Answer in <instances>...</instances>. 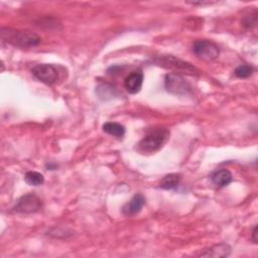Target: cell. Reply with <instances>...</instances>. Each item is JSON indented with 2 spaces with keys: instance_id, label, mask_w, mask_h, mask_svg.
Returning <instances> with one entry per match:
<instances>
[{
  "instance_id": "cell-14",
  "label": "cell",
  "mask_w": 258,
  "mask_h": 258,
  "mask_svg": "<svg viewBox=\"0 0 258 258\" xmlns=\"http://www.w3.org/2000/svg\"><path fill=\"white\" fill-rule=\"evenodd\" d=\"M24 181L29 186L37 187L45 183V178L37 171H28L24 176Z\"/></svg>"
},
{
  "instance_id": "cell-11",
  "label": "cell",
  "mask_w": 258,
  "mask_h": 258,
  "mask_svg": "<svg viewBox=\"0 0 258 258\" xmlns=\"http://www.w3.org/2000/svg\"><path fill=\"white\" fill-rule=\"evenodd\" d=\"M102 128L104 132L117 138H122L125 134V127L117 122H106Z\"/></svg>"
},
{
  "instance_id": "cell-13",
  "label": "cell",
  "mask_w": 258,
  "mask_h": 258,
  "mask_svg": "<svg viewBox=\"0 0 258 258\" xmlns=\"http://www.w3.org/2000/svg\"><path fill=\"white\" fill-rule=\"evenodd\" d=\"M96 89H97L96 93L98 94L99 98L102 100L112 99L116 94L115 88L112 87V86L109 84H101Z\"/></svg>"
},
{
  "instance_id": "cell-4",
  "label": "cell",
  "mask_w": 258,
  "mask_h": 258,
  "mask_svg": "<svg viewBox=\"0 0 258 258\" xmlns=\"http://www.w3.org/2000/svg\"><path fill=\"white\" fill-rule=\"evenodd\" d=\"M194 54L205 61H214L220 55L219 47L215 42L207 39H200L194 42L193 45Z\"/></svg>"
},
{
  "instance_id": "cell-1",
  "label": "cell",
  "mask_w": 258,
  "mask_h": 258,
  "mask_svg": "<svg viewBox=\"0 0 258 258\" xmlns=\"http://www.w3.org/2000/svg\"><path fill=\"white\" fill-rule=\"evenodd\" d=\"M170 132L166 128H155L150 130L137 144L141 153H154L158 151L169 139Z\"/></svg>"
},
{
  "instance_id": "cell-17",
  "label": "cell",
  "mask_w": 258,
  "mask_h": 258,
  "mask_svg": "<svg viewBox=\"0 0 258 258\" xmlns=\"http://www.w3.org/2000/svg\"><path fill=\"white\" fill-rule=\"evenodd\" d=\"M252 240L254 243H257L258 242V238H257V226L254 227L253 229V232H252Z\"/></svg>"
},
{
  "instance_id": "cell-3",
  "label": "cell",
  "mask_w": 258,
  "mask_h": 258,
  "mask_svg": "<svg viewBox=\"0 0 258 258\" xmlns=\"http://www.w3.org/2000/svg\"><path fill=\"white\" fill-rule=\"evenodd\" d=\"M164 87L167 92L175 95H187L192 90L190 83L177 73H169L165 76Z\"/></svg>"
},
{
  "instance_id": "cell-15",
  "label": "cell",
  "mask_w": 258,
  "mask_h": 258,
  "mask_svg": "<svg viewBox=\"0 0 258 258\" xmlns=\"http://www.w3.org/2000/svg\"><path fill=\"white\" fill-rule=\"evenodd\" d=\"M253 68L251 66L248 65H241L238 68H236V70L234 71V74L236 77L240 78V79H245L248 78L252 75L253 73Z\"/></svg>"
},
{
  "instance_id": "cell-8",
  "label": "cell",
  "mask_w": 258,
  "mask_h": 258,
  "mask_svg": "<svg viewBox=\"0 0 258 258\" xmlns=\"http://www.w3.org/2000/svg\"><path fill=\"white\" fill-rule=\"evenodd\" d=\"M145 205V198L142 194H136L133 198L126 203L122 208V213L127 217H131L137 215L143 206Z\"/></svg>"
},
{
  "instance_id": "cell-16",
  "label": "cell",
  "mask_w": 258,
  "mask_h": 258,
  "mask_svg": "<svg viewBox=\"0 0 258 258\" xmlns=\"http://www.w3.org/2000/svg\"><path fill=\"white\" fill-rule=\"evenodd\" d=\"M257 23V13L254 14H250L245 16V18L243 19V25L247 28H251L254 27Z\"/></svg>"
},
{
  "instance_id": "cell-2",
  "label": "cell",
  "mask_w": 258,
  "mask_h": 258,
  "mask_svg": "<svg viewBox=\"0 0 258 258\" xmlns=\"http://www.w3.org/2000/svg\"><path fill=\"white\" fill-rule=\"evenodd\" d=\"M7 32H5L2 28L1 30V36L2 39L8 41L14 47L17 48H33L38 46L41 42V37L31 31L28 30H22V31H12L11 29H5Z\"/></svg>"
},
{
  "instance_id": "cell-9",
  "label": "cell",
  "mask_w": 258,
  "mask_h": 258,
  "mask_svg": "<svg viewBox=\"0 0 258 258\" xmlns=\"http://www.w3.org/2000/svg\"><path fill=\"white\" fill-rule=\"evenodd\" d=\"M211 180L215 186L223 188L228 186L232 182L233 177H232V174L230 173V170L226 168H222V169L215 170L211 175Z\"/></svg>"
},
{
  "instance_id": "cell-5",
  "label": "cell",
  "mask_w": 258,
  "mask_h": 258,
  "mask_svg": "<svg viewBox=\"0 0 258 258\" xmlns=\"http://www.w3.org/2000/svg\"><path fill=\"white\" fill-rule=\"evenodd\" d=\"M31 73L35 79L46 85H53L59 79V71L51 64H40L32 68Z\"/></svg>"
},
{
  "instance_id": "cell-12",
  "label": "cell",
  "mask_w": 258,
  "mask_h": 258,
  "mask_svg": "<svg viewBox=\"0 0 258 258\" xmlns=\"http://www.w3.org/2000/svg\"><path fill=\"white\" fill-rule=\"evenodd\" d=\"M181 182V175L169 174L166 175L160 182L159 188L163 190H174L176 189Z\"/></svg>"
},
{
  "instance_id": "cell-10",
  "label": "cell",
  "mask_w": 258,
  "mask_h": 258,
  "mask_svg": "<svg viewBox=\"0 0 258 258\" xmlns=\"http://www.w3.org/2000/svg\"><path fill=\"white\" fill-rule=\"evenodd\" d=\"M231 252V248L227 244H218L209 249H206L204 252H201L198 256L203 257H227Z\"/></svg>"
},
{
  "instance_id": "cell-6",
  "label": "cell",
  "mask_w": 258,
  "mask_h": 258,
  "mask_svg": "<svg viewBox=\"0 0 258 258\" xmlns=\"http://www.w3.org/2000/svg\"><path fill=\"white\" fill-rule=\"evenodd\" d=\"M41 208L40 199L34 194H26L22 196L13 207V210L16 213L22 214H31L39 211Z\"/></svg>"
},
{
  "instance_id": "cell-7",
  "label": "cell",
  "mask_w": 258,
  "mask_h": 258,
  "mask_svg": "<svg viewBox=\"0 0 258 258\" xmlns=\"http://www.w3.org/2000/svg\"><path fill=\"white\" fill-rule=\"evenodd\" d=\"M143 78V73L140 70L130 73L124 80V88L129 94H137L142 88Z\"/></svg>"
}]
</instances>
